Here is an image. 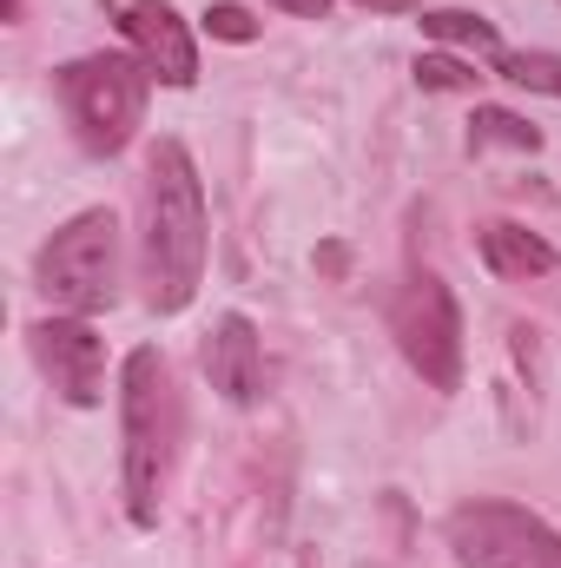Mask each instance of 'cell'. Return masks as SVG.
<instances>
[{"mask_svg": "<svg viewBox=\"0 0 561 568\" xmlns=\"http://www.w3.org/2000/svg\"><path fill=\"white\" fill-rule=\"evenodd\" d=\"M205 185L198 165L178 140H152L145 152V192H140V284L159 317L185 311L205 278Z\"/></svg>", "mask_w": 561, "mask_h": 568, "instance_id": "1", "label": "cell"}, {"mask_svg": "<svg viewBox=\"0 0 561 568\" xmlns=\"http://www.w3.org/2000/svg\"><path fill=\"white\" fill-rule=\"evenodd\" d=\"M317 272H324V278H344V272H350V252H344V245H317Z\"/></svg>", "mask_w": 561, "mask_h": 568, "instance_id": "16", "label": "cell"}, {"mask_svg": "<svg viewBox=\"0 0 561 568\" xmlns=\"http://www.w3.org/2000/svg\"><path fill=\"white\" fill-rule=\"evenodd\" d=\"M449 556L456 568H561V529L522 503L476 496L449 509Z\"/></svg>", "mask_w": 561, "mask_h": 568, "instance_id": "5", "label": "cell"}, {"mask_svg": "<svg viewBox=\"0 0 561 568\" xmlns=\"http://www.w3.org/2000/svg\"><path fill=\"white\" fill-rule=\"evenodd\" d=\"M60 87V106L73 120V133L86 152L113 159L140 140L145 126V93H152V73H145L140 53H86V60H67L53 73Z\"/></svg>", "mask_w": 561, "mask_h": 568, "instance_id": "3", "label": "cell"}, {"mask_svg": "<svg viewBox=\"0 0 561 568\" xmlns=\"http://www.w3.org/2000/svg\"><path fill=\"white\" fill-rule=\"evenodd\" d=\"M476 252H482V265H489L496 278H509V284L549 278V272H555V245H549L542 232L516 225V219H489V225L476 232Z\"/></svg>", "mask_w": 561, "mask_h": 568, "instance_id": "10", "label": "cell"}, {"mask_svg": "<svg viewBox=\"0 0 561 568\" xmlns=\"http://www.w3.org/2000/svg\"><path fill=\"white\" fill-rule=\"evenodd\" d=\"M7 20H20V0H7Z\"/></svg>", "mask_w": 561, "mask_h": 568, "instance_id": "19", "label": "cell"}, {"mask_svg": "<svg viewBox=\"0 0 561 568\" xmlns=\"http://www.w3.org/2000/svg\"><path fill=\"white\" fill-rule=\"evenodd\" d=\"M205 33H212V40H232V47H252V40H258V13L238 7V0H212V7H205Z\"/></svg>", "mask_w": 561, "mask_h": 568, "instance_id": "15", "label": "cell"}, {"mask_svg": "<svg viewBox=\"0 0 561 568\" xmlns=\"http://www.w3.org/2000/svg\"><path fill=\"white\" fill-rule=\"evenodd\" d=\"M120 27H126L133 53L145 60V73H152L159 87H192V80H198V47H192V27H185L165 0H133Z\"/></svg>", "mask_w": 561, "mask_h": 568, "instance_id": "8", "label": "cell"}, {"mask_svg": "<svg viewBox=\"0 0 561 568\" xmlns=\"http://www.w3.org/2000/svg\"><path fill=\"white\" fill-rule=\"evenodd\" d=\"M417 87H422V93H476V87H482V73H476L462 53L429 47V53H417Z\"/></svg>", "mask_w": 561, "mask_h": 568, "instance_id": "14", "label": "cell"}, {"mask_svg": "<svg viewBox=\"0 0 561 568\" xmlns=\"http://www.w3.org/2000/svg\"><path fill=\"white\" fill-rule=\"evenodd\" d=\"M33 278H40L47 304H53L60 317L113 311V297H120V219H113V212H80V219H67V225L40 245Z\"/></svg>", "mask_w": 561, "mask_h": 568, "instance_id": "4", "label": "cell"}, {"mask_svg": "<svg viewBox=\"0 0 561 568\" xmlns=\"http://www.w3.org/2000/svg\"><path fill=\"white\" fill-rule=\"evenodd\" d=\"M205 377L225 404H258L265 390V344H258V324L245 311H225L218 331L205 337Z\"/></svg>", "mask_w": 561, "mask_h": 568, "instance_id": "9", "label": "cell"}, {"mask_svg": "<svg viewBox=\"0 0 561 568\" xmlns=\"http://www.w3.org/2000/svg\"><path fill=\"white\" fill-rule=\"evenodd\" d=\"M120 429H126V516L152 529L178 456V390L152 344H140L120 371Z\"/></svg>", "mask_w": 561, "mask_h": 568, "instance_id": "2", "label": "cell"}, {"mask_svg": "<svg viewBox=\"0 0 561 568\" xmlns=\"http://www.w3.org/2000/svg\"><path fill=\"white\" fill-rule=\"evenodd\" d=\"M272 7L297 13V20H324V13H330V0H272Z\"/></svg>", "mask_w": 561, "mask_h": 568, "instance_id": "17", "label": "cell"}, {"mask_svg": "<svg viewBox=\"0 0 561 568\" xmlns=\"http://www.w3.org/2000/svg\"><path fill=\"white\" fill-rule=\"evenodd\" d=\"M422 33H429L436 47H482V53H496V20H482V13H469V7H436V13H422Z\"/></svg>", "mask_w": 561, "mask_h": 568, "instance_id": "12", "label": "cell"}, {"mask_svg": "<svg viewBox=\"0 0 561 568\" xmlns=\"http://www.w3.org/2000/svg\"><path fill=\"white\" fill-rule=\"evenodd\" d=\"M357 7H370V13H417V0H357Z\"/></svg>", "mask_w": 561, "mask_h": 568, "instance_id": "18", "label": "cell"}, {"mask_svg": "<svg viewBox=\"0 0 561 568\" xmlns=\"http://www.w3.org/2000/svg\"><path fill=\"white\" fill-rule=\"evenodd\" d=\"M469 145H476V152H489V145L542 152V126H529V120L509 113V106H476V120H469Z\"/></svg>", "mask_w": 561, "mask_h": 568, "instance_id": "11", "label": "cell"}, {"mask_svg": "<svg viewBox=\"0 0 561 568\" xmlns=\"http://www.w3.org/2000/svg\"><path fill=\"white\" fill-rule=\"evenodd\" d=\"M496 73H502L509 87H529V93L561 100V53H542V47H529V53H496Z\"/></svg>", "mask_w": 561, "mask_h": 568, "instance_id": "13", "label": "cell"}, {"mask_svg": "<svg viewBox=\"0 0 561 568\" xmlns=\"http://www.w3.org/2000/svg\"><path fill=\"white\" fill-rule=\"evenodd\" d=\"M33 357H40V371L53 377V390L67 397V404H80V410H93L100 397H106V344L93 337V324L86 317H40L33 331Z\"/></svg>", "mask_w": 561, "mask_h": 568, "instance_id": "7", "label": "cell"}, {"mask_svg": "<svg viewBox=\"0 0 561 568\" xmlns=\"http://www.w3.org/2000/svg\"><path fill=\"white\" fill-rule=\"evenodd\" d=\"M390 337L429 390H442V397L462 390V311L436 272H410L404 291L390 297Z\"/></svg>", "mask_w": 561, "mask_h": 568, "instance_id": "6", "label": "cell"}]
</instances>
